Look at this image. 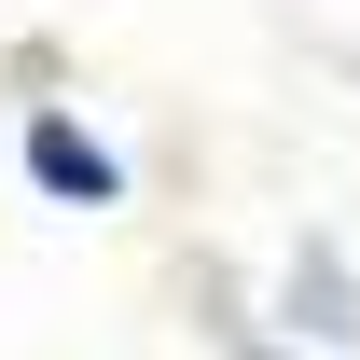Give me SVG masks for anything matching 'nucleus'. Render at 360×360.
Wrapping results in <instances>:
<instances>
[{
	"mask_svg": "<svg viewBox=\"0 0 360 360\" xmlns=\"http://www.w3.org/2000/svg\"><path fill=\"white\" fill-rule=\"evenodd\" d=\"M28 167H42L56 194H84V208H111V194H125V167H111L84 125H28Z\"/></svg>",
	"mask_w": 360,
	"mask_h": 360,
	"instance_id": "obj_1",
	"label": "nucleus"
}]
</instances>
